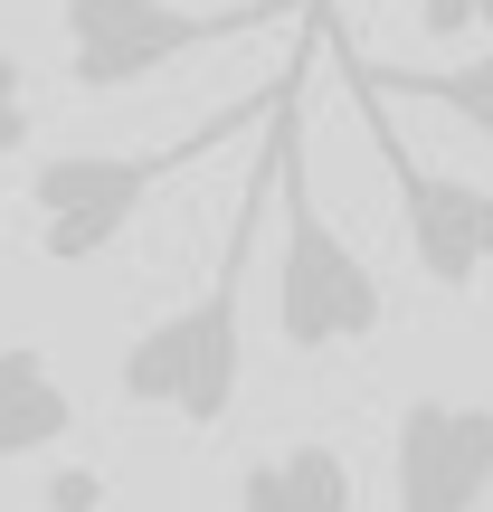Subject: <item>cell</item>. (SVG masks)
<instances>
[{"label":"cell","instance_id":"cell-3","mask_svg":"<svg viewBox=\"0 0 493 512\" xmlns=\"http://www.w3.org/2000/svg\"><path fill=\"white\" fill-rule=\"evenodd\" d=\"M275 95H285V76H275V86H256V95H238L219 124L181 133V143H162V152H57V162H38V171H29L38 256H48V266H95V256L124 238V228L143 219L171 181H190L200 162H219L238 133H266Z\"/></svg>","mask_w":493,"mask_h":512},{"label":"cell","instance_id":"cell-8","mask_svg":"<svg viewBox=\"0 0 493 512\" xmlns=\"http://www.w3.org/2000/svg\"><path fill=\"white\" fill-rule=\"evenodd\" d=\"M323 48H332V67L361 76L370 95H418V105L456 114L465 133H484V143H493V48L456 57V67H370V57H351V38H342V29H323Z\"/></svg>","mask_w":493,"mask_h":512},{"label":"cell","instance_id":"cell-9","mask_svg":"<svg viewBox=\"0 0 493 512\" xmlns=\"http://www.w3.org/2000/svg\"><path fill=\"white\" fill-rule=\"evenodd\" d=\"M361 484H351V456L323 437L304 446H275V456H247L238 465V512H351Z\"/></svg>","mask_w":493,"mask_h":512},{"label":"cell","instance_id":"cell-10","mask_svg":"<svg viewBox=\"0 0 493 512\" xmlns=\"http://www.w3.org/2000/svg\"><path fill=\"white\" fill-rule=\"evenodd\" d=\"M29 124H38V86H29V67L0 48V162L29 152Z\"/></svg>","mask_w":493,"mask_h":512},{"label":"cell","instance_id":"cell-2","mask_svg":"<svg viewBox=\"0 0 493 512\" xmlns=\"http://www.w3.org/2000/svg\"><path fill=\"white\" fill-rule=\"evenodd\" d=\"M275 209V171H266V133H256V171L228 209V238H219V266H209V294L200 304H171L162 323H143L114 361V389L152 418H181V427H219L238 408V380H247V256H256V228Z\"/></svg>","mask_w":493,"mask_h":512},{"label":"cell","instance_id":"cell-11","mask_svg":"<svg viewBox=\"0 0 493 512\" xmlns=\"http://www.w3.org/2000/svg\"><path fill=\"white\" fill-rule=\"evenodd\" d=\"M418 29L427 38H484L493 48V0H418Z\"/></svg>","mask_w":493,"mask_h":512},{"label":"cell","instance_id":"cell-5","mask_svg":"<svg viewBox=\"0 0 493 512\" xmlns=\"http://www.w3.org/2000/svg\"><path fill=\"white\" fill-rule=\"evenodd\" d=\"M351 95H361V124H370V143H380V171H389V200H399V228H408L418 275L437 294H475L493 275V190L437 171L427 152H408V133L389 124V105L361 86V76H351Z\"/></svg>","mask_w":493,"mask_h":512},{"label":"cell","instance_id":"cell-1","mask_svg":"<svg viewBox=\"0 0 493 512\" xmlns=\"http://www.w3.org/2000/svg\"><path fill=\"white\" fill-rule=\"evenodd\" d=\"M323 29L332 10L304 19V48H294L285 67V95H275L266 114V171H275V219H285V247H275V332H285V351H351L370 342V332L389 323V285L370 275V256L342 238V228L313 209V181H304V76L313 57H323Z\"/></svg>","mask_w":493,"mask_h":512},{"label":"cell","instance_id":"cell-4","mask_svg":"<svg viewBox=\"0 0 493 512\" xmlns=\"http://www.w3.org/2000/svg\"><path fill=\"white\" fill-rule=\"evenodd\" d=\"M332 0H238V10H181V0H57V38H67V76L86 95H124L143 76L181 67V57L247 38L266 19H313Z\"/></svg>","mask_w":493,"mask_h":512},{"label":"cell","instance_id":"cell-7","mask_svg":"<svg viewBox=\"0 0 493 512\" xmlns=\"http://www.w3.org/2000/svg\"><path fill=\"white\" fill-rule=\"evenodd\" d=\"M67 427H76V399L57 380V361L38 342H0V465L67 446Z\"/></svg>","mask_w":493,"mask_h":512},{"label":"cell","instance_id":"cell-6","mask_svg":"<svg viewBox=\"0 0 493 512\" xmlns=\"http://www.w3.org/2000/svg\"><path fill=\"white\" fill-rule=\"evenodd\" d=\"M493 503V408L408 399L389 427V512H484Z\"/></svg>","mask_w":493,"mask_h":512}]
</instances>
